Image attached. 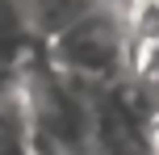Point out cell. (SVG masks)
<instances>
[{
	"instance_id": "cell-1",
	"label": "cell",
	"mask_w": 159,
	"mask_h": 155,
	"mask_svg": "<svg viewBox=\"0 0 159 155\" xmlns=\"http://www.w3.org/2000/svg\"><path fill=\"white\" fill-rule=\"evenodd\" d=\"M126 4H101L96 13H88L84 21H75L71 30H63L59 38H50L42 46L50 71L67 75L88 88H109L126 75L130 42H126Z\"/></svg>"
},
{
	"instance_id": "cell-2",
	"label": "cell",
	"mask_w": 159,
	"mask_h": 155,
	"mask_svg": "<svg viewBox=\"0 0 159 155\" xmlns=\"http://www.w3.org/2000/svg\"><path fill=\"white\" fill-rule=\"evenodd\" d=\"M88 155H155L151 126L126 105L117 84L92 92L88 113Z\"/></svg>"
},
{
	"instance_id": "cell-3",
	"label": "cell",
	"mask_w": 159,
	"mask_h": 155,
	"mask_svg": "<svg viewBox=\"0 0 159 155\" xmlns=\"http://www.w3.org/2000/svg\"><path fill=\"white\" fill-rule=\"evenodd\" d=\"M17 4H21V17H25V34L46 46L50 38L71 30L75 21H84L101 4H121V0H17Z\"/></svg>"
},
{
	"instance_id": "cell-4",
	"label": "cell",
	"mask_w": 159,
	"mask_h": 155,
	"mask_svg": "<svg viewBox=\"0 0 159 155\" xmlns=\"http://www.w3.org/2000/svg\"><path fill=\"white\" fill-rule=\"evenodd\" d=\"M121 17H126V42L130 46L159 38V0H126Z\"/></svg>"
},
{
	"instance_id": "cell-5",
	"label": "cell",
	"mask_w": 159,
	"mask_h": 155,
	"mask_svg": "<svg viewBox=\"0 0 159 155\" xmlns=\"http://www.w3.org/2000/svg\"><path fill=\"white\" fill-rule=\"evenodd\" d=\"M126 75H134V80H147V84H155V88H159V38L130 46Z\"/></svg>"
}]
</instances>
